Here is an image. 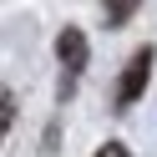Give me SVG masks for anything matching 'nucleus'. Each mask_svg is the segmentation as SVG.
<instances>
[{"mask_svg":"<svg viewBox=\"0 0 157 157\" xmlns=\"http://www.w3.org/2000/svg\"><path fill=\"white\" fill-rule=\"evenodd\" d=\"M137 5H142V0H101V21L106 25H127L137 15Z\"/></svg>","mask_w":157,"mask_h":157,"instance_id":"obj_3","label":"nucleus"},{"mask_svg":"<svg viewBox=\"0 0 157 157\" xmlns=\"http://www.w3.org/2000/svg\"><path fill=\"white\" fill-rule=\"evenodd\" d=\"M147 76H152V46H142V51L127 61V71H122V86H117V106H132L137 96H142Z\"/></svg>","mask_w":157,"mask_h":157,"instance_id":"obj_1","label":"nucleus"},{"mask_svg":"<svg viewBox=\"0 0 157 157\" xmlns=\"http://www.w3.org/2000/svg\"><path fill=\"white\" fill-rule=\"evenodd\" d=\"M96 157H127V147L122 142H106V147H96Z\"/></svg>","mask_w":157,"mask_h":157,"instance_id":"obj_4","label":"nucleus"},{"mask_svg":"<svg viewBox=\"0 0 157 157\" xmlns=\"http://www.w3.org/2000/svg\"><path fill=\"white\" fill-rule=\"evenodd\" d=\"M56 56H61V66H66V76H76V71H86V36L76 31V25H66L61 36H56Z\"/></svg>","mask_w":157,"mask_h":157,"instance_id":"obj_2","label":"nucleus"}]
</instances>
